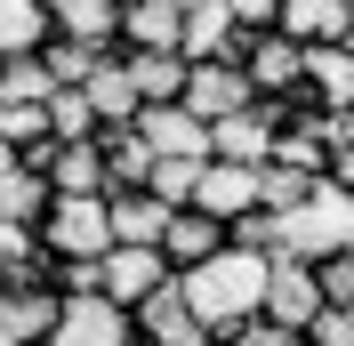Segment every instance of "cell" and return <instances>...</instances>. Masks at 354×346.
<instances>
[{"label":"cell","instance_id":"6da1fadb","mask_svg":"<svg viewBox=\"0 0 354 346\" xmlns=\"http://www.w3.org/2000/svg\"><path fill=\"white\" fill-rule=\"evenodd\" d=\"M266 266H274V258H258V250H234V242H225L218 258H201V266H185V274H177V298H185V314L218 338V330H234V322H258Z\"/></svg>","mask_w":354,"mask_h":346},{"label":"cell","instance_id":"7a4b0ae2","mask_svg":"<svg viewBox=\"0 0 354 346\" xmlns=\"http://www.w3.org/2000/svg\"><path fill=\"white\" fill-rule=\"evenodd\" d=\"M274 226H282V250H274V258H330V250H354V201H338L330 185H314V194L290 217H274Z\"/></svg>","mask_w":354,"mask_h":346},{"label":"cell","instance_id":"3957f363","mask_svg":"<svg viewBox=\"0 0 354 346\" xmlns=\"http://www.w3.org/2000/svg\"><path fill=\"white\" fill-rule=\"evenodd\" d=\"M32 242H41V258H105V194H57L41 210V226H32Z\"/></svg>","mask_w":354,"mask_h":346},{"label":"cell","instance_id":"277c9868","mask_svg":"<svg viewBox=\"0 0 354 346\" xmlns=\"http://www.w3.org/2000/svg\"><path fill=\"white\" fill-rule=\"evenodd\" d=\"M169 266H161V250H145V242H105V258H97V298H113L121 314H137V306L153 298V290H169Z\"/></svg>","mask_w":354,"mask_h":346},{"label":"cell","instance_id":"5b68a950","mask_svg":"<svg viewBox=\"0 0 354 346\" xmlns=\"http://www.w3.org/2000/svg\"><path fill=\"white\" fill-rule=\"evenodd\" d=\"M322 314V290H314V258H274L266 266V298H258V322L306 338V322Z\"/></svg>","mask_w":354,"mask_h":346},{"label":"cell","instance_id":"8992f818","mask_svg":"<svg viewBox=\"0 0 354 346\" xmlns=\"http://www.w3.org/2000/svg\"><path fill=\"white\" fill-rule=\"evenodd\" d=\"M48 346H137V322L113 298H97V290H88V298H57Z\"/></svg>","mask_w":354,"mask_h":346},{"label":"cell","instance_id":"52a82bcc","mask_svg":"<svg viewBox=\"0 0 354 346\" xmlns=\"http://www.w3.org/2000/svg\"><path fill=\"white\" fill-rule=\"evenodd\" d=\"M234 65H242V81H250L258 105H298V48H290L282 33L242 41V48H234Z\"/></svg>","mask_w":354,"mask_h":346},{"label":"cell","instance_id":"ba28073f","mask_svg":"<svg viewBox=\"0 0 354 346\" xmlns=\"http://www.w3.org/2000/svg\"><path fill=\"white\" fill-rule=\"evenodd\" d=\"M274 129H282V105H242L209 121V161H234V170H266L274 153Z\"/></svg>","mask_w":354,"mask_h":346},{"label":"cell","instance_id":"9c48e42d","mask_svg":"<svg viewBox=\"0 0 354 346\" xmlns=\"http://www.w3.org/2000/svg\"><path fill=\"white\" fill-rule=\"evenodd\" d=\"M129 129L153 161H209V121H194L185 105H137Z\"/></svg>","mask_w":354,"mask_h":346},{"label":"cell","instance_id":"30bf717a","mask_svg":"<svg viewBox=\"0 0 354 346\" xmlns=\"http://www.w3.org/2000/svg\"><path fill=\"white\" fill-rule=\"evenodd\" d=\"M298 105L314 113H354V48H298Z\"/></svg>","mask_w":354,"mask_h":346},{"label":"cell","instance_id":"8fae6325","mask_svg":"<svg viewBox=\"0 0 354 346\" xmlns=\"http://www.w3.org/2000/svg\"><path fill=\"white\" fill-rule=\"evenodd\" d=\"M57 290L48 282H0V346H48Z\"/></svg>","mask_w":354,"mask_h":346},{"label":"cell","instance_id":"7c38bea8","mask_svg":"<svg viewBox=\"0 0 354 346\" xmlns=\"http://www.w3.org/2000/svg\"><path fill=\"white\" fill-rule=\"evenodd\" d=\"M177 105L194 113V121H225V113H242V105H258L250 97V81H242V65H185V89H177Z\"/></svg>","mask_w":354,"mask_h":346},{"label":"cell","instance_id":"4fadbf2b","mask_svg":"<svg viewBox=\"0 0 354 346\" xmlns=\"http://www.w3.org/2000/svg\"><path fill=\"white\" fill-rule=\"evenodd\" d=\"M81 105H88V121H97V129H129V121H137V89H129L121 48H105V57H97V73L81 81Z\"/></svg>","mask_w":354,"mask_h":346},{"label":"cell","instance_id":"5bb4252c","mask_svg":"<svg viewBox=\"0 0 354 346\" xmlns=\"http://www.w3.org/2000/svg\"><path fill=\"white\" fill-rule=\"evenodd\" d=\"M161 266L169 274H185V266H201V258H218L225 250V226L218 217H201V210H169V226H161Z\"/></svg>","mask_w":354,"mask_h":346},{"label":"cell","instance_id":"9a60e30c","mask_svg":"<svg viewBox=\"0 0 354 346\" xmlns=\"http://www.w3.org/2000/svg\"><path fill=\"white\" fill-rule=\"evenodd\" d=\"M274 33H282L290 48H338V33H346V0H282Z\"/></svg>","mask_w":354,"mask_h":346},{"label":"cell","instance_id":"2e32d148","mask_svg":"<svg viewBox=\"0 0 354 346\" xmlns=\"http://www.w3.org/2000/svg\"><path fill=\"white\" fill-rule=\"evenodd\" d=\"M41 177H48V194H113V185H105V153L88 145V137H73V145H48Z\"/></svg>","mask_w":354,"mask_h":346},{"label":"cell","instance_id":"e0dca14e","mask_svg":"<svg viewBox=\"0 0 354 346\" xmlns=\"http://www.w3.org/2000/svg\"><path fill=\"white\" fill-rule=\"evenodd\" d=\"M48 33H57V41H73V48H97V57H105V48H121V8H113V0H73V8H57V17H48Z\"/></svg>","mask_w":354,"mask_h":346},{"label":"cell","instance_id":"ac0fdd59","mask_svg":"<svg viewBox=\"0 0 354 346\" xmlns=\"http://www.w3.org/2000/svg\"><path fill=\"white\" fill-rule=\"evenodd\" d=\"M177 24L169 8H153V0H121V48L129 57H177Z\"/></svg>","mask_w":354,"mask_h":346},{"label":"cell","instance_id":"d6986e66","mask_svg":"<svg viewBox=\"0 0 354 346\" xmlns=\"http://www.w3.org/2000/svg\"><path fill=\"white\" fill-rule=\"evenodd\" d=\"M48 201H57V194H48V177H41V170H24V161H17V170L0 177V226H17V234H32Z\"/></svg>","mask_w":354,"mask_h":346},{"label":"cell","instance_id":"ffe728a7","mask_svg":"<svg viewBox=\"0 0 354 346\" xmlns=\"http://www.w3.org/2000/svg\"><path fill=\"white\" fill-rule=\"evenodd\" d=\"M88 145L105 153V185H113V194H137V185H145V170H153V153L137 145V129H97Z\"/></svg>","mask_w":354,"mask_h":346},{"label":"cell","instance_id":"44dd1931","mask_svg":"<svg viewBox=\"0 0 354 346\" xmlns=\"http://www.w3.org/2000/svg\"><path fill=\"white\" fill-rule=\"evenodd\" d=\"M105 226H113V242H145V250H153L161 226H169V210H161L153 194H105Z\"/></svg>","mask_w":354,"mask_h":346},{"label":"cell","instance_id":"7402d4cb","mask_svg":"<svg viewBox=\"0 0 354 346\" xmlns=\"http://www.w3.org/2000/svg\"><path fill=\"white\" fill-rule=\"evenodd\" d=\"M121 65H129L137 105H177V89H185V57H129V48H121Z\"/></svg>","mask_w":354,"mask_h":346},{"label":"cell","instance_id":"603a6c76","mask_svg":"<svg viewBox=\"0 0 354 346\" xmlns=\"http://www.w3.org/2000/svg\"><path fill=\"white\" fill-rule=\"evenodd\" d=\"M48 41V17L32 0H0V57H32Z\"/></svg>","mask_w":354,"mask_h":346},{"label":"cell","instance_id":"cb8c5ba5","mask_svg":"<svg viewBox=\"0 0 354 346\" xmlns=\"http://www.w3.org/2000/svg\"><path fill=\"white\" fill-rule=\"evenodd\" d=\"M0 97H8V105H48L57 81L41 73V57H0Z\"/></svg>","mask_w":354,"mask_h":346},{"label":"cell","instance_id":"d4e9b609","mask_svg":"<svg viewBox=\"0 0 354 346\" xmlns=\"http://www.w3.org/2000/svg\"><path fill=\"white\" fill-rule=\"evenodd\" d=\"M32 57H41V73H48L57 89H81L88 73H97V48H73V41H57V33H48V41L32 48Z\"/></svg>","mask_w":354,"mask_h":346},{"label":"cell","instance_id":"484cf974","mask_svg":"<svg viewBox=\"0 0 354 346\" xmlns=\"http://www.w3.org/2000/svg\"><path fill=\"white\" fill-rule=\"evenodd\" d=\"M194 177H201V161H153L137 194H153L161 210H185V201H194Z\"/></svg>","mask_w":354,"mask_h":346},{"label":"cell","instance_id":"4316f807","mask_svg":"<svg viewBox=\"0 0 354 346\" xmlns=\"http://www.w3.org/2000/svg\"><path fill=\"white\" fill-rule=\"evenodd\" d=\"M314 290H322V306L354 314V250H330V258H314Z\"/></svg>","mask_w":354,"mask_h":346},{"label":"cell","instance_id":"83f0119b","mask_svg":"<svg viewBox=\"0 0 354 346\" xmlns=\"http://www.w3.org/2000/svg\"><path fill=\"white\" fill-rule=\"evenodd\" d=\"M48 137H57V145L97 137V121H88V105H81V89H57V97H48Z\"/></svg>","mask_w":354,"mask_h":346},{"label":"cell","instance_id":"f1b7e54d","mask_svg":"<svg viewBox=\"0 0 354 346\" xmlns=\"http://www.w3.org/2000/svg\"><path fill=\"white\" fill-rule=\"evenodd\" d=\"M225 24L242 33V41H258V33H274V17H282V0H218Z\"/></svg>","mask_w":354,"mask_h":346},{"label":"cell","instance_id":"f546056e","mask_svg":"<svg viewBox=\"0 0 354 346\" xmlns=\"http://www.w3.org/2000/svg\"><path fill=\"white\" fill-rule=\"evenodd\" d=\"M298 346H354V314H338V306H322V314L306 322V338H298Z\"/></svg>","mask_w":354,"mask_h":346},{"label":"cell","instance_id":"4dcf8cb0","mask_svg":"<svg viewBox=\"0 0 354 346\" xmlns=\"http://www.w3.org/2000/svg\"><path fill=\"white\" fill-rule=\"evenodd\" d=\"M209 346H298L290 330H274V322H234V330H218Z\"/></svg>","mask_w":354,"mask_h":346},{"label":"cell","instance_id":"1f68e13d","mask_svg":"<svg viewBox=\"0 0 354 346\" xmlns=\"http://www.w3.org/2000/svg\"><path fill=\"white\" fill-rule=\"evenodd\" d=\"M322 185H330L338 201H354V145H330V170H322Z\"/></svg>","mask_w":354,"mask_h":346},{"label":"cell","instance_id":"d6a6232c","mask_svg":"<svg viewBox=\"0 0 354 346\" xmlns=\"http://www.w3.org/2000/svg\"><path fill=\"white\" fill-rule=\"evenodd\" d=\"M330 145H354V113H338V121H330Z\"/></svg>","mask_w":354,"mask_h":346},{"label":"cell","instance_id":"836d02e7","mask_svg":"<svg viewBox=\"0 0 354 346\" xmlns=\"http://www.w3.org/2000/svg\"><path fill=\"white\" fill-rule=\"evenodd\" d=\"M153 8H169V17H185V8H201V0H153Z\"/></svg>","mask_w":354,"mask_h":346},{"label":"cell","instance_id":"e575fe53","mask_svg":"<svg viewBox=\"0 0 354 346\" xmlns=\"http://www.w3.org/2000/svg\"><path fill=\"white\" fill-rule=\"evenodd\" d=\"M338 48H354V0H346V33H338Z\"/></svg>","mask_w":354,"mask_h":346},{"label":"cell","instance_id":"d590c367","mask_svg":"<svg viewBox=\"0 0 354 346\" xmlns=\"http://www.w3.org/2000/svg\"><path fill=\"white\" fill-rule=\"evenodd\" d=\"M32 8H41V17H57V8H73V0H32Z\"/></svg>","mask_w":354,"mask_h":346},{"label":"cell","instance_id":"8d00e7d4","mask_svg":"<svg viewBox=\"0 0 354 346\" xmlns=\"http://www.w3.org/2000/svg\"><path fill=\"white\" fill-rule=\"evenodd\" d=\"M8 170H17V153H8V145H0V177H8Z\"/></svg>","mask_w":354,"mask_h":346},{"label":"cell","instance_id":"74e56055","mask_svg":"<svg viewBox=\"0 0 354 346\" xmlns=\"http://www.w3.org/2000/svg\"><path fill=\"white\" fill-rule=\"evenodd\" d=\"M113 8H121V0H113Z\"/></svg>","mask_w":354,"mask_h":346}]
</instances>
